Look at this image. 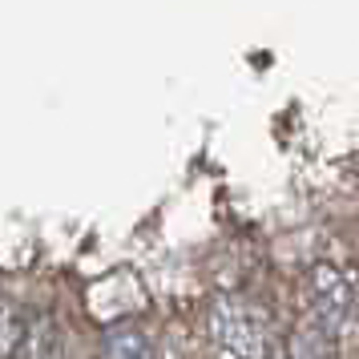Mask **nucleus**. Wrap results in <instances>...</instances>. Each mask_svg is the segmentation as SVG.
<instances>
[{
  "label": "nucleus",
  "mask_w": 359,
  "mask_h": 359,
  "mask_svg": "<svg viewBox=\"0 0 359 359\" xmlns=\"http://www.w3.org/2000/svg\"><path fill=\"white\" fill-rule=\"evenodd\" d=\"M29 327H33V319L20 311V303H13L8 294H0V359H17L25 351Z\"/></svg>",
  "instance_id": "nucleus-5"
},
{
  "label": "nucleus",
  "mask_w": 359,
  "mask_h": 359,
  "mask_svg": "<svg viewBox=\"0 0 359 359\" xmlns=\"http://www.w3.org/2000/svg\"><path fill=\"white\" fill-rule=\"evenodd\" d=\"M25 359H65V339L61 327L49 315H36L29 327V343H25Z\"/></svg>",
  "instance_id": "nucleus-6"
},
{
  "label": "nucleus",
  "mask_w": 359,
  "mask_h": 359,
  "mask_svg": "<svg viewBox=\"0 0 359 359\" xmlns=\"http://www.w3.org/2000/svg\"><path fill=\"white\" fill-rule=\"evenodd\" d=\"M275 359H335V343L327 339L323 331H315L311 323H294L283 335Z\"/></svg>",
  "instance_id": "nucleus-4"
},
{
  "label": "nucleus",
  "mask_w": 359,
  "mask_h": 359,
  "mask_svg": "<svg viewBox=\"0 0 359 359\" xmlns=\"http://www.w3.org/2000/svg\"><path fill=\"white\" fill-rule=\"evenodd\" d=\"M206 331L218 359H271L266 319L243 294H218L206 311Z\"/></svg>",
  "instance_id": "nucleus-2"
},
{
  "label": "nucleus",
  "mask_w": 359,
  "mask_h": 359,
  "mask_svg": "<svg viewBox=\"0 0 359 359\" xmlns=\"http://www.w3.org/2000/svg\"><path fill=\"white\" fill-rule=\"evenodd\" d=\"M303 323L343 343L359 327V278L339 262H315L303 278Z\"/></svg>",
  "instance_id": "nucleus-1"
},
{
  "label": "nucleus",
  "mask_w": 359,
  "mask_h": 359,
  "mask_svg": "<svg viewBox=\"0 0 359 359\" xmlns=\"http://www.w3.org/2000/svg\"><path fill=\"white\" fill-rule=\"evenodd\" d=\"M97 359H154V343L137 323L117 319L101 331L97 339Z\"/></svg>",
  "instance_id": "nucleus-3"
}]
</instances>
